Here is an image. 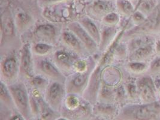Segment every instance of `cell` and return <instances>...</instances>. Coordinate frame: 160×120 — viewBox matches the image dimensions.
Listing matches in <instances>:
<instances>
[{"instance_id":"6da1fadb","label":"cell","mask_w":160,"mask_h":120,"mask_svg":"<svg viewBox=\"0 0 160 120\" xmlns=\"http://www.w3.org/2000/svg\"><path fill=\"white\" fill-rule=\"evenodd\" d=\"M0 31L1 55L19 51L23 44L22 38L16 29L15 18L8 9L1 12Z\"/></svg>"},{"instance_id":"7a4b0ae2","label":"cell","mask_w":160,"mask_h":120,"mask_svg":"<svg viewBox=\"0 0 160 120\" xmlns=\"http://www.w3.org/2000/svg\"><path fill=\"white\" fill-rule=\"evenodd\" d=\"M61 116L70 120H92L93 105L82 96L67 94L61 111Z\"/></svg>"},{"instance_id":"3957f363","label":"cell","mask_w":160,"mask_h":120,"mask_svg":"<svg viewBox=\"0 0 160 120\" xmlns=\"http://www.w3.org/2000/svg\"><path fill=\"white\" fill-rule=\"evenodd\" d=\"M83 8L72 4H55L47 6L43 11V16L47 21L55 24H68L78 21L82 16Z\"/></svg>"},{"instance_id":"277c9868","label":"cell","mask_w":160,"mask_h":120,"mask_svg":"<svg viewBox=\"0 0 160 120\" xmlns=\"http://www.w3.org/2000/svg\"><path fill=\"white\" fill-rule=\"evenodd\" d=\"M160 113V100L121 107L115 120H151Z\"/></svg>"},{"instance_id":"5b68a950","label":"cell","mask_w":160,"mask_h":120,"mask_svg":"<svg viewBox=\"0 0 160 120\" xmlns=\"http://www.w3.org/2000/svg\"><path fill=\"white\" fill-rule=\"evenodd\" d=\"M62 29L60 30L57 24L49 21L37 23L28 33L24 35L29 36L28 40L24 42L30 43L44 42L58 46Z\"/></svg>"},{"instance_id":"8992f818","label":"cell","mask_w":160,"mask_h":120,"mask_svg":"<svg viewBox=\"0 0 160 120\" xmlns=\"http://www.w3.org/2000/svg\"><path fill=\"white\" fill-rule=\"evenodd\" d=\"M13 98L16 110L27 120L32 117L30 105V92L28 85L24 81L19 80L8 85Z\"/></svg>"},{"instance_id":"52a82bcc","label":"cell","mask_w":160,"mask_h":120,"mask_svg":"<svg viewBox=\"0 0 160 120\" xmlns=\"http://www.w3.org/2000/svg\"><path fill=\"white\" fill-rule=\"evenodd\" d=\"M160 33V3L152 12L146 17L145 21L130 30L124 32L122 39H131L132 38Z\"/></svg>"},{"instance_id":"ba28073f","label":"cell","mask_w":160,"mask_h":120,"mask_svg":"<svg viewBox=\"0 0 160 120\" xmlns=\"http://www.w3.org/2000/svg\"><path fill=\"white\" fill-rule=\"evenodd\" d=\"M1 55V81L8 85L19 81L20 76L19 51H11Z\"/></svg>"},{"instance_id":"9c48e42d","label":"cell","mask_w":160,"mask_h":120,"mask_svg":"<svg viewBox=\"0 0 160 120\" xmlns=\"http://www.w3.org/2000/svg\"><path fill=\"white\" fill-rule=\"evenodd\" d=\"M34 57V71L50 82H59L65 84L66 77L54 64L50 57Z\"/></svg>"},{"instance_id":"30bf717a","label":"cell","mask_w":160,"mask_h":120,"mask_svg":"<svg viewBox=\"0 0 160 120\" xmlns=\"http://www.w3.org/2000/svg\"><path fill=\"white\" fill-rule=\"evenodd\" d=\"M50 57L66 77L74 73V64L80 58L77 54L62 46H57Z\"/></svg>"},{"instance_id":"8fae6325","label":"cell","mask_w":160,"mask_h":120,"mask_svg":"<svg viewBox=\"0 0 160 120\" xmlns=\"http://www.w3.org/2000/svg\"><path fill=\"white\" fill-rule=\"evenodd\" d=\"M20 67L19 79L27 82L33 76L34 71V57L32 51L31 44L29 42H23L19 51Z\"/></svg>"},{"instance_id":"7c38bea8","label":"cell","mask_w":160,"mask_h":120,"mask_svg":"<svg viewBox=\"0 0 160 120\" xmlns=\"http://www.w3.org/2000/svg\"><path fill=\"white\" fill-rule=\"evenodd\" d=\"M67 94L64 83L50 82L44 92L43 98L46 102L53 110L60 113Z\"/></svg>"},{"instance_id":"4fadbf2b","label":"cell","mask_w":160,"mask_h":120,"mask_svg":"<svg viewBox=\"0 0 160 120\" xmlns=\"http://www.w3.org/2000/svg\"><path fill=\"white\" fill-rule=\"evenodd\" d=\"M92 70L83 73L74 72L67 76L65 82L67 94H73L83 96L87 88Z\"/></svg>"},{"instance_id":"5bb4252c","label":"cell","mask_w":160,"mask_h":120,"mask_svg":"<svg viewBox=\"0 0 160 120\" xmlns=\"http://www.w3.org/2000/svg\"><path fill=\"white\" fill-rule=\"evenodd\" d=\"M59 44L77 54L80 57L91 56L78 37L66 27L62 28L59 38Z\"/></svg>"},{"instance_id":"9a60e30c","label":"cell","mask_w":160,"mask_h":120,"mask_svg":"<svg viewBox=\"0 0 160 120\" xmlns=\"http://www.w3.org/2000/svg\"><path fill=\"white\" fill-rule=\"evenodd\" d=\"M66 27L72 31L78 37L91 56L93 57L100 52L98 45L89 36L78 21L69 23L66 25Z\"/></svg>"},{"instance_id":"2e32d148","label":"cell","mask_w":160,"mask_h":120,"mask_svg":"<svg viewBox=\"0 0 160 120\" xmlns=\"http://www.w3.org/2000/svg\"><path fill=\"white\" fill-rule=\"evenodd\" d=\"M136 83L138 97L144 103H149L157 101L155 85L150 78H142Z\"/></svg>"},{"instance_id":"e0dca14e","label":"cell","mask_w":160,"mask_h":120,"mask_svg":"<svg viewBox=\"0 0 160 120\" xmlns=\"http://www.w3.org/2000/svg\"><path fill=\"white\" fill-rule=\"evenodd\" d=\"M120 107L117 103L97 102L93 105L94 117L104 120H115Z\"/></svg>"},{"instance_id":"ac0fdd59","label":"cell","mask_w":160,"mask_h":120,"mask_svg":"<svg viewBox=\"0 0 160 120\" xmlns=\"http://www.w3.org/2000/svg\"><path fill=\"white\" fill-rule=\"evenodd\" d=\"M115 8L112 2L106 0H97L93 2L89 10L91 19L102 20L106 15L114 12Z\"/></svg>"},{"instance_id":"d6986e66","label":"cell","mask_w":160,"mask_h":120,"mask_svg":"<svg viewBox=\"0 0 160 120\" xmlns=\"http://www.w3.org/2000/svg\"><path fill=\"white\" fill-rule=\"evenodd\" d=\"M121 30L117 27L104 25L101 28V40L99 44L100 52H104L115 40Z\"/></svg>"},{"instance_id":"ffe728a7","label":"cell","mask_w":160,"mask_h":120,"mask_svg":"<svg viewBox=\"0 0 160 120\" xmlns=\"http://www.w3.org/2000/svg\"><path fill=\"white\" fill-rule=\"evenodd\" d=\"M14 18L16 29L21 38L35 25L32 16L25 12H18Z\"/></svg>"},{"instance_id":"44dd1931","label":"cell","mask_w":160,"mask_h":120,"mask_svg":"<svg viewBox=\"0 0 160 120\" xmlns=\"http://www.w3.org/2000/svg\"><path fill=\"white\" fill-rule=\"evenodd\" d=\"M78 21L99 46L101 40V28L97 25L94 20L89 17L83 16Z\"/></svg>"},{"instance_id":"7402d4cb","label":"cell","mask_w":160,"mask_h":120,"mask_svg":"<svg viewBox=\"0 0 160 120\" xmlns=\"http://www.w3.org/2000/svg\"><path fill=\"white\" fill-rule=\"evenodd\" d=\"M121 75L117 68L111 65L104 69L102 76V83L110 87H116L120 82Z\"/></svg>"},{"instance_id":"603a6c76","label":"cell","mask_w":160,"mask_h":120,"mask_svg":"<svg viewBox=\"0 0 160 120\" xmlns=\"http://www.w3.org/2000/svg\"><path fill=\"white\" fill-rule=\"evenodd\" d=\"M0 84V109L9 111L16 110L8 85L1 81Z\"/></svg>"},{"instance_id":"cb8c5ba5","label":"cell","mask_w":160,"mask_h":120,"mask_svg":"<svg viewBox=\"0 0 160 120\" xmlns=\"http://www.w3.org/2000/svg\"><path fill=\"white\" fill-rule=\"evenodd\" d=\"M154 48L152 45H146L139 48L129 53V61L145 62L152 55Z\"/></svg>"},{"instance_id":"d4e9b609","label":"cell","mask_w":160,"mask_h":120,"mask_svg":"<svg viewBox=\"0 0 160 120\" xmlns=\"http://www.w3.org/2000/svg\"><path fill=\"white\" fill-rule=\"evenodd\" d=\"M34 56L50 57L57 46L44 42H35L31 43Z\"/></svg>"},{"instance_id":"484cf974","label":"cell","mask_w":160,"mask_h":120,"mask_svg":"<svg viewBox=\"0 0 160 120\" xmlns=\"http://www.w3.org/2000/svg\"><path fill=\"white\" fill-rule=\"evenodd\" d=\"M153 41L154 40L152 37L149 35H144L132 38L129 40L127 50L130 53L139 48L146 45H152Z\"/></svg>"},{"instance_id":"4316f807","label":"cell","mask_w":160,"mask_h":120,"mask_svg":"<svg viewBox=\"0 0 160 120\" xmlns=\"http://www.w3.org/2000/svg\"><path fill=\"white\" fill-rule=\"evenodd\" d=\"M25 83L29 89L37 90L44 94V92L49 84L50 81L40 75L35 74Z\"/></svg>"},{"instance_id":"83f0119b","label":"cell","mask_w":160,"mask_h":120,"mask_svg":"<svg viewBox=\"0 0 160 120\" xmlns=\"http://www.w3.org/2000/svg\"><path fill=\"white\" fill-rule=\"evenodd\" d=\"M158 4V0H142L138 2L135 7V11L138 10L147 17L152 12Z\"/></svg>"},{"instance_id":"f1b7e54d","label":"cell","mask_w":160,"mask_h":120,"mask_svg":"<svg viewBox=\"0 0 160 120\" xmlns=\"http://www.w3.org/2000/svg\"><path fill=\"white\" fill-rule=\"evenodd\" d=\"M117 7L119 12L127 17H131L135 12V7L130 0H117Z\"/></svg>"},{"instance_id":"f546056e","label":"cell","mask_w":160,"mask_h":120,"mask_svg":"<svg viewBox=\"0 0 160 120\" xmlns=\"http://www.w3.org/2000/svg\"><path fill=\"white\" fill-rule=\"evenodd\" d=\"M148 66L145 62L129 61L127 64V68L133 74L138 75L144 73L148 70Z\"/></svg>"},{"instance_id":"4dcf8cb0","label":"cell","mask_w":160,"mask_h":120,"mask_svg":"<svg viewBox=\"0 0 160 120\" xmlns=\"http://www.w3.org/2000/svg\"><path fill=\"white\" fill-rule=\"evenodd\" d=\"M102 22L104 25L109 27H117L120 22V17L117 13L113 12L106 15L102 19Z\"/></svg>"},{"instance_id":"1f68e13d","label":"cell","mask_w":160,"mask_h":120,"mask_svg":"<svg viewBox=\"0 0 160 120\" xmlns=\"http://www.w3.org/2000/svg\"><path fill=\"white\" fill-rule=\"evenodd\" d=\"M127 95L131 98L134 99L137 96H138V90L137 83H134L131 82L127 83L125 86H124Z\"/></svg>"},{"instance_id":"d6a6232c","label":"cell","mask_w":160,"mask_h":120,"mask_svg":"<svg viewBox=\"0 0 160 120\" xmlns=\"http://www.w3.org/2000/svg\"><path fill=\"white\" fill-rule=\"evenodd\" d=\"M146 17L141 12H138V10L135 11L134 13L131 16V19L132 22L136 24V26L141 24L146 19Z\"/></svg>"},{"instance_id":"836d02e7","label":"cell","mask_w":160,"mask_h":120,"mask_svg":"<svg viewBox=\"0 0 160 120\" xmlns=\"http://www.w3.org/2000/svg\"><path fill=\"white\" fill-rule=\"evenodd\" d=\"M150 70L152 73L160 72V57L152 61L150 64Z\"/></svg>"},{"instance_id":"e575fe53","label":"cell","mask_w":160,"mask_h":120,"mask_svg":"<svg viewBox=\"0 0 160 120\" xmlns=\"http://www.w3.org/2000/svg\"><path fill=\"white\" fill-rule=\"evenodd\" d=\"M4 120H27L17 110H15L10 113V115Z\"/></svg>"},{"instance_id":"d590c367","label":"cell","mask_w":160,"mask_h":120,"mask_svg":"<svg viewBox=\"0 0 160 120\" xmlns=\"http://www.w3.org/2000/svg\"><path fill=\"white\" fill-rule=\"evenodd\" d=\"M66 1H69V0H40V1L44 4H46L47 6H49L52 4H55L60 2H63Z\"/></svg>"},{"instance_id":"8d00e7d4","label":"cell","mask_w":160,"mask_h":120,"mask_svg":"<svg viewBox=\"0 0 160 120\" xmlns=\"http://www.w3.org/2000/svg\"><path fill=\"white\" fill-rule=\"evenodd\" d=\"M154 49H155V51H156V52L160 55V39L156 43V45H155Z\"/></svg>"},{"instance_id":"74e56055","label":"cell","mask_w":160,"mask_h":120,"mask_svg":"<svg viewBox=\"0 0 160 120\" xmlns=\"http://www.w3.org/2000/svg\"><path fill=\"white\" fill-rule=\"evenodd\" d=\"M57 120H68V119H67L66 118H64V117H59L57 119Z\"/></svg>"},{"instance_id":"f35d334b","label":"cell","mask_w":160,"mask_h":120,"mask_svg":"<svg viewBox=\"0 0 160 120\" xmlns=\"http://www.w3.org/2000/svg\"><path fill=\"white\" fill-rule=\"evenodd\" d=\"M29 120H40V118L37 117H32Z\"/></svg>"},{"instance_id":"ab89813d","label":"cell","mask_w":160,"mask_h":120,"mask_svg":"<svg viewBox=\"0 0 160 120\" xmlns=\"http://www.w3.org/2000/svg\"><path fill=\"white\" fill-rule=\"evenodd\" d=\"M159 92H160V91H159Z\"/></svg>"},{"instance_id":"60d3db41","label":"cell","mask_w":160,"mask_h":120,"mask_svg":"<svg viewBox=\"0 0 160 120\" xmlns=\"http://www.w3.org/2000/svg\"></svg>"}]
</instances>
